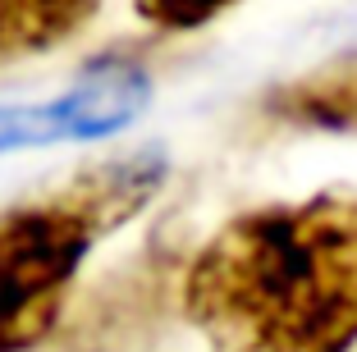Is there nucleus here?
Listing matches in <instances>:
<instances>
[{
	"label": "nucleus",
	"mask_w": 357,
	"mask_h": 352,
	"mask_svg": "<svg viewBox=\"0 0 357 352\" xmlns=\"http://www.w3.org/2000/svg\"><path fill=\"white\" fill-rule=\"evenodd\" d=\"M238 0H133V10L160 32H192L206 28L211 19H220L225 10H234Z\"/></svg>",
	"instance_id": "obj_6"
},
{
	"label": "nucleus",
	"mask_w": 357,
	"mask_h": 352,
	"mask_svg": "<svg viewBox=\"0 0 357 352\" xmlns=\"http://www.w3.org/2000/svg\"><path fill=\"white\" fill-rule=\"evenodd\" d=\"M101 0H0V64L46 55L87 28Z\"/></svg>",
	"instance_id": "obj_5"
},
{
	"label": "nucleus",
	"mask_w": 357,
	"mask_h": 352,
	"mask_svg": "<svg viewBox=\"0 0 357 352\" xmlns=\"http://www.w3.org/2000/svg\"><path fill=\"white\" fill-rule=\"evenodd\" d=\"M271 119L294 128H321V133H357V60L316 69L298 83L271 92L266 101Z\"/></svg>",
	"instance_id": "obj_4"
},
{
	"label": "nucleus",
	"mask_w": 357,
	"mask_h": 352,
	"mask_svg": "<svg viewBox=\"0 0 357 352\" xmlns=\"http://www.w3.org/2000/svg\"><path fill=\"white\" fill-rule=\"evenodd\" d=\"M211 352L357 348V197L316 192L234 215L183 275Z\"/></svg>",
	"instance_id": "obj_1"
},
{
	"label": "nucleus",
	"mask_w": 357,
	"mask_h": 352,
	"mask_svg": "<svg viewBox=\"0 0 357 352\" xmlns=\"http://www.w3.org/2000/svg\"><path fill=\"white\" fill-rule=\"evenodd\" d=\"M165 183V155L133 151L78 169L42 201L0 211V352H28L51 334L87 252L124 229Z\"/></svg>",
	"instance_id": "obj_2"
},
{
	"label": "nucleus",
	"mask_w": 357,
	"mask_h": 352,
	"mask_svg": "<svg viewBox=\"0 0 357 352\" xmlns=\"http://www.w3.org/2000/svg\"><path fill=\"white\" fill-rule=\"evenodd\" d=\"M151 101L147 73L96 69L51 105H0V151L55 142H92L128 128Z\"/></svg>",
	"instance_id": "obj_3"
}]
</instances>
